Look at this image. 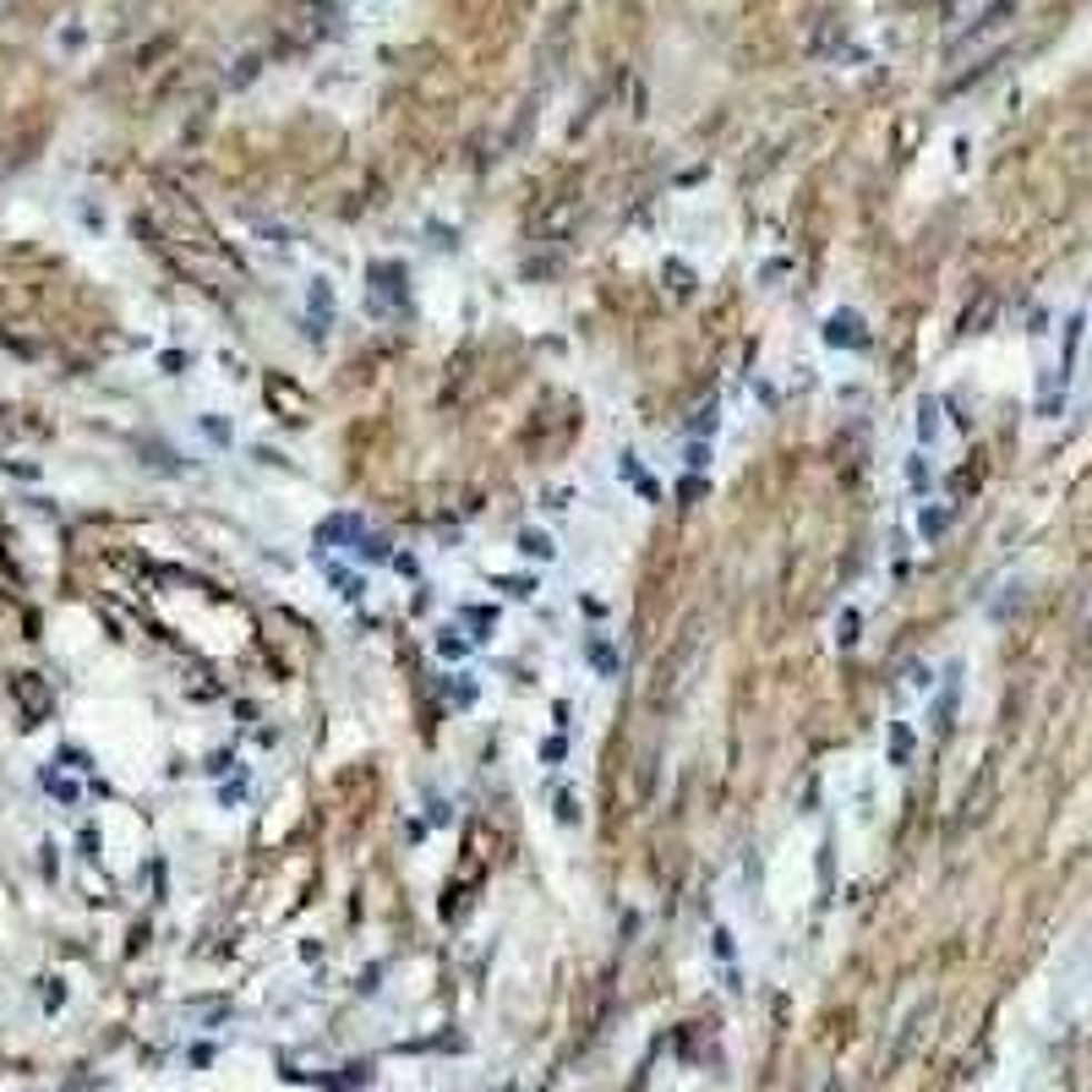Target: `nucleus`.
Masks as SVG:
<instances>
[{
  "label": "nucleus",
  "mask_w": 1092,
  "mask_h": 1092,
  "mask_svg": "<svg viewBox=\"0 0 1092 1092\" xmlns=\"http://www.w3.org/2000/svg\"><path fill=\"white\" fill-rule=\"evenodd\" d=\"M519 558L552 563V558H558V547H552V535H547V530H519Z\"/></svg>",
  "instance_id": "6"
},
{
  "label": "nucleus",
  "mask_w": 1092,
  "mask_h": 1092,
  "mask_svg": "<svg viewBox=\"0 0 1092 1092\" xmlns=\"http://www.w3.org/2000/svg\"><path fill=\"white\" fill-rule=\"evenodd\" d=\"M464 623L475 629L470 640H487V634L498 629V607H464Z\"/></svg>",
  "instance_id": "9"
},
{
  "label": "nucleus",
  "mask_w": 1092,
  "mask_h": 1092,
  "mask_svg": "<svg viewBox=\"0 0 1092 1092\" xmlns=\"http://www.w3.org/2000/svg\"><path fill=\"white\" fill-rule=\"evenodd\" d=\"M322 574H328V584H333L344 601H361V590H367V579L361 574H350L344 563H328V558H322Z\"/></svg>",
  "instance_id": "3"
},
{
  "label": "nucleus",
  "mask_w": 1092,
  "mask_h": 1092,
  "mask_svg": "<svg viewBox=\"0 0 1092 1092\" xmlns=\"http://www.w3.org/2000/svg\"><path fill=\"white\" fill-rule=\"evenodd\" d=\"M667 273H672V290H678V295H689V290H694V273H689L683 262H667Z\"/></svg>",
  "instance_id": "17"
},
{
  "label": "nucleus",
  "mask_w": 1092,
  "mask_h": 1092,
  "mask_svg": "<svg viewBox=\"0 0 1092 1092\" xmlns=\"http://www.w3.org/2000/svg\"><path fill=\"white\" fill-rule=\"evenodd\" d=\"M912 689H934V672L929 667H912Z\"/></svg>",
  "instance_id": "20"
},
{
  "label": "nucleus",
  "mask_w": 1092,
  "mask_h": 1092,
  "mask_svg": "<svg viewBox=\"0 0 1092 1092\" xmlns=\"http://www.w3.org/2000/svg\"><path fill=\"white\" fill-rule=\"evenodd\" d=\"M885 738H891V754H885V760H891L896 771H906V765H912V727H906V721H891Z\"/></svg>",
  "instance_id": "5"
},
{
  "label": "nucleus",
  "mask_w": 1092,
  "mask_h": 1092,
  "mask_svg": "<svg viewBox=\"0 0 1092 1092\" xmlns=\"http://www.w3.org/2000/svg\"><path fill=\"white\" fill-rule=\"evenodd\" d=\"M584 650H590V661H595V672H601V678H612V672H618V655H612L601 640H590Z\"/></svg>",
  "instance_id": "13"
},
{
  "label": "nucleus",
  "mask_w": 1092,
  "mask_h": 1092,
  "mask_svg": "<svg viewBox=\"0 0 1092 1092\" xmlns=\"http://www.w3.org/2000/svg\"><path fill=\"white\" fill-rule=\"evenodd\" d=\"M350 558H355V563H361V558H367V563H393L388 541H383V535H372V530H361V541L350 547Z\"/></svg>",
  "instance_id": "7"
},
{
  "label": "nucleus",
  "mask_w": 1092,
  "mask_h": 1092,
  "mask_svg": "<svg viewBox=\"0 0 1092 1092\" xmlns=\"http://www.w3.org/2000/svg\"><path fill=\"white\" fill-rule=\"evenodd\" d=\"M825 344L831 350H869V333H863V318L852 307H841L825 318Z\"/></svg>",
  "instance_id": "1"
},
{
  "label": "nucleus",
  "mask_w": 1092,
  "mask_h": 1092,
  "mask_svg": "<svg viewBox=\"0 0 1092 1092\" xmlns=\"http://www.w3.org/2000/svg\"><path fill=\"white\" fill-rule=\"evenodd\" d=\"M307 307H312V322H318V333L333 322V284L328 279H312V290H307Z\"/></svg>",
  "instance_id": "4"
},
{
  "label": "nucleus",
  "mask_w": 1092,
  "mask_h": 1092,
  "mask_svg": "<svg viewBox=\"0 0 1092 1092\" xmlns=\"http://www.w3.org/2000/svg\"><path fill=\"white\" fill-rule=\"evenodd\" d=\"M940 438V399H918V443H934Z\"/></svg>",
  "instance_id": "8"
},
{
  "label": "nucleus",
  "mask_w": 1092,
  "mask_h": 1092,
  "mask_svg": "<svg viewBox=\"0 0 1092 1092\" xmlns=\"http://www.w3.org/2000/svg\"><path fill=\"white\" fill-rule=\"evenodd\" d=\"M683 464H689L694 475H700V470H710V443H705V438H694V443H689V453H683Z\"/></svg>",
  "instance_id": "15"
},
{
  "label": "nucleus",
  "mask_w": 1092,
  "mask_h": 1092,
  "mask_svg": "<svg viewBox=\"0 0 1092 1092\" xmlns=\"http://www.w3.org/2000/svg\"><path fill=\"white\" fill-rule=\"evenodd\" d=\"M715 427H721V421H715V404L694 410V421H689V432H694V438H715Z\"/></svg>",
  "instance_id": "14"
},
{
  "label": "nucleus",
  "mask_w": 1092,
  "mask_h": 1092,
  "mask_svg": "<svg viewBox=\"0 0 1092 1092\" xmlns=\"http://www.w3.org/2000/svg\"><path fill=\"white\" fill-rule=\"evenodd\" d=\"M835 644H841V650H852V644H858V612H852V607L835 618Z\"/></svg>",
  "instance_id": "12"
},
{
  "label": "nucleus",
  "mask_w": 1092,
  "mask_h": 1092,
  "mask_svg": "<svg viewBox=\"0 0 1092 1092\" xmlns=\"http://www.w3.org/2000/svg\"><path fill=\"white\" fill-rule=\"evenodd\" d=\"M438 650H443V655H449V661H459V655H464V650H470V644L459 640V629H443V634H438Z\"/></svg>",
  "instance_id": "16"
},
{
  "label": "nucleus",
  "mask_w": 1092,
  "mask_h": 1092,
  "mask_svg": "<svg viewBox=\"0 0 1092 1092\" xmlns=\"http://www.w3.org/2000/svg\"><path fill=\"white\" fill-rule=\"evenodd\" d=\"M918 530H923V541H940V535L951 530V509H923V514H918Z\"/></svg>",
  "instance_id": "10"
},
{
  "label": "nucleus",
  "mask_w": 1092,
  "mask_h": 1092,
  "mask_svg": "<svg viewBox=\"0 0 1092 1092\" xmlns=\"http://www.w3.org/2000/svg\"><path fill=\"white\" fill-rule=\"evenodd\" d=\"M906 481H912V492H929V487H934V464H929L923 453H912V459H906Z\"/></svg>",
  "instance_id": "11"
},
{
  "label": "nucleus",
  "mask_w": 1092,
  "mask_h": 1092,
  "mask_svg": "<svg viewBox=\"0 0 1092 1092\" xmlns=\"http://www.w3.org/2000/svg\"><path fill=\"white\" fill-rule=\"evenodd\" d=\"M558 820H563V825H574V820H579V809H574V798H569V792L558 798Z\"/></svg>",
  "instance_id": "19"
},
{
  "label": "nucleus",
  "mask_w": 1092,
  "mask_h": 1092,
  "mask_svg": "<svg viewBox=\"0 0 1092 1092\" xmlns=\"http://www.w3.org/2000/svg\"><path fill=\"white\" fill-rule=\"evenodd\" d=\"M449 700H453V705H470V700H475V683H470V678H459V683L449 689Z\"/></svg>",
  "instance_id": "18"
},
{
  "label": "nucleus",
  "mask_w": 1092,
  "mask_h": 1092,
  "mask_svg": "<svg viewBox=\"0 0 1092 1092\" xmlns=\"http://www.w3.org/2000/svg\"><path fill=\"white\" fill-rule=\"evenodd\" d=\"M962 667H951V678H945V689H940V700H934V732H951V721H956V700H962Z\"/></svg>",
  "instance_id": "2"
}]
</instances>
